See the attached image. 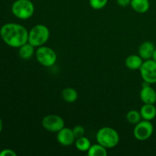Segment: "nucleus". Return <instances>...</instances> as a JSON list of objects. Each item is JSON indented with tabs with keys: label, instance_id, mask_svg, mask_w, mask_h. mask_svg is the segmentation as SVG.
Listing matches in <instances>:
<instances>
[{
	"label": "nucleus",
	"instance_id": "nucleus-1",
	"mask_svg": "<svg viewBox=\"0 0 156 156\" xmlns=\"http://www.w3.org/2000/svg\"><path fill=\"white\" fill-rule=\"evenodd\" d=\"M0 37L9 47L19 48L28 41V30L16 23H7L0 28Z\"/></svg>",
	"mask_w": 156,
	"mask_h": 156
},
{
	"label": "nucleus",
	"instance_id": "nucleus-2",
	"mask_svg": "<svg viewBox=\"0 0 156 156\" xmlns=\"http://www.w3.org/2000/svg\"><path fill=\"white\" fill-rule=\"evenodd\" d=\"M96 140L98 143L107 149H112L118 145L120 142V135L114 128L104 126L97 132Z\"/></svg>",
	"mask_w": 156,
	"mask_h": 156
},
{
	"label": "nucleus",
	"instance_id": "nucleus-3",
	"mask_svg": "<svg viewBox=\"0 0 156 156\" xmlns=\"http://www.w3.org/2000/svg\"><path fill=\"white\" fill-rule=\"evenodd\" d=\"M50 38V30L44 24H36L28 31V41L35 47L44 45Z\"/></svg>",
	"mask_w": 156,
	"mask_h": 156
},
{
	"label": "nucleus",
	"instance_id": "nucleus-4",
	"mask_svg": "<svg viewBox=\"0 0 156 156\" xmlns=\"http://www.w3.org/2000/svg\"><path fill=\"white\" fill-rule=\"evenodd\" d=\"M12 12L18 19H29L34 13V5L30 0H16L12 5Z\"/></svg>",
	"mask_w": 156,
	"mask_h": 156
},
{
	"label": "nucleus",
	"instance_id": "nucleus-5",
	"mask_svg": "<svg viewBox=\"0 0 156 156\" xmlns=\"http://www.w3.org/2000/svg\"><path fill=\"white\" fill-rule=\"evenodd\" d=\"M35 56L37 62L45 67L53 66L57 60L56 52L50 47L44 45L37 47L35 52Z\"/></svg>",
	"mask_w": 156,
	"mask_h": 156
},
{
	"label": "nucleus",
	"instance_id": "nucleus-6",
	"mask_svg": "<svg viewBox=\"0 0 156 156\" xmlns=\"http://www.w3.org/2000/svg\"><path fill=\"white\" fill-rule=\"evenodd\" d=\"M153 131L154 127L151 121L143 120L135 125L133 135L139 141H146L152 136Z\"/></svg>",
	"mask_w": 156,
	"mask_h": 156
},
{
	"label": "nucleus",
	"instance_id": "nucleus-7",
	"mask_svg": "<svg viewBox=\"0 0 156 156\" xmlns=\"http://www.w3.org/2000/svg\"><path fill=\"white\" fill-rule=\"evenodd\" d=\"M41 124L46 130L57 133L65 126V121L57 114H48L43 118Z\"/></svg>",
	"mask_w": 156,
	"mask_h": 156
},
{
	"label": "nucleus",
	"instance_id": "nucleus-8",
	"mask_svg": "<svg viewBox=\"0 0 156 156\" xmlns=\"http://www.w3.org/2000/svg\"><path fill=\"white\" fill-rule=\"evenodd\" d=\"M140 73L143 81L149 84L156 83V62L153 59L144 60L140 69Z\"/></svg>",
	"mask_w": 156,
	"mask_h": 156
},
{
	"label": "nucleus",
	"instance_id": "nucleus-9",
	"mask_svg": "<svg viewBox=\"0 0 156 156\" xmlns=\"http://www.w3.org/2000/svg\"><path fill=\"white\" fill-rule=\"evenodd\" d=\"M56 140L60 145L63 146H70L76 141V137L73 129L64 126L57 133Z\"/></svg>",
	"mask_w": 156,
	"mask_h": 156
},
{
	"label": "nucleus",
	"instance_id": "nucleus-10",
	"mask_svg": "<svg viewBox=\"0 0 156 156\" xmlns=\"http://www.w3.org/2000/svg\"><path fill=\"white\" fill-rule=\"evenodd\" d=\"M155 50V45L151 41H145L142 43L138 49V54L143 60L151 59Z\"/></svg>",
	"mask_w": 156,
	"mask_h": 156
},
{
	"label": "nucleus",
	"instance_id": "nucleus-11",
	"mask_svg": "<svg viewBox=\"0 0 156 156\" xmlns=\"http://www.w3.org/2000/svg\"><path fill=\"white\" fill-rule=\"evenodd\" d=\"M140 97L143 104H155L156 102V91L151 85L142 87Z\"/></svg>",
	"mask_w": 156,
	"mask_h": 156
},
{
	"label": "nucleus",
	"instance_id": "nucleus-12",
	"mask_svg": "<svg viewBox=\"0 0 156 156\" xmlns=\"http://www.w3.org/2000/svg\"><path fill=\"white\" fill-rule=\"evenodd\" d=\"M140 112L143 120L151 121L156 117V108L153 104H144Z\"/></svg>",
	"mask_w": 156,
	"mask_h": 156
},
{
	"label": "nucleus",
	"instance_id": "nucleus-13",
	"mask_svg": "<svg viewBox=\"0 0 156 156\" xmlns=\"http://www.w3.org/2000/svg\"><path fill=\"white\" fill-rule=\"evenodd\" d=\"M143 62V59L140 57V55H129L125 59V66L126 68L131 70H137L140 69L142 66Z\"/></svg>",
	"mask_w": 156,
	"mask_h": 156
},
{
	"label": "nucleus",
	"instance_id": "nucleus-14",
	"mask_svg": "<svg viewBox=\"0 0 156 156\" xmlns=\"http://www.w3.org/2000/svg\"><path fill=\"white\" fill-rule=\"evenodd\" d=\"M130 6L137 13L143 14L148 12L150 3L149 0H131Z\"/></svg>",
	"mask_w": 156,
	"mask_h": 156
},
{
	"label": "nucleus",
	"instance_id": "nucleus-15",
	"mask_svg": "<svg viewBox=\"0 0 156 156\" xmlns=\"http://www.w3.org/2000/svg\"><path fill=\"white\" fill-rule=\"evenodd\" d=\"M18 49H19L18 50L19 56L21 59H25V60L30 59L35 53V47H34L28 42L23 44Z\"/></svg>",
	"mask_w": 156,
	"mask_h": 156
},
{
	"label": "nucleus",
	"instance_id": "nucleus-16",
	"mask_svg": "<svg viewBox=\"0 0 156 156\" xmlns=\"http://www.w3.org/2000/svg\"><path fill=\"white\" fill-rule=\"evenodd\" d=\"M62 97L67 103H73L78 99L79 94L75 88L68 87V88H65L62 91Z\"/></svg>",
	"mask_w": 156,
	"mask_h": 156
},
{
	"label": "nucleus",
	"instance_id": "nucleus-17",
	"mask_svg": "<svg viewBox=\"0 0 156 156\" xmlns=\"http://www.w3.org/2000/svg\"><path fill=\"white\" fill-rule=\"evenodd\" d=\"M107 148L101 146L99 143L91 145V147L87 152L88 156H107L108 155V150Z\"/></svg>",
	"mask_w": 156,
	"mask_h": 156
},
{
	"label": "nucleus",
	"instance_id": "nucleus-18",
	"mask_svg": "<svg viewBox=\"0 0 156 156\" xmlns=\"http://www.w3.org/2000/svg\"><path fill=\"white\" fill-rule=\"evenodd\" d=\"M75 146H76L77 150H79V152H88L89 148L91 147V143L89 139L83 136L76 139V141H75Z\"/></svg>",
	"mask_w": 156,
	"mask_h": 156
},
{
	"label": "nucleus",
	"instance_id": "nucleus-19",
	"mask_svg": "<svg viewBox=\"0 0 156 156\" xmlns=\"http://www.w3.org/2000/svg\"><path fill=\"white\" fill-rule=\"evenodd\" d=\"M126 119L129 123L136 125L140 120H142V117L140 111H136V110H131L126 114Z\"/></svg>",
	"mask_w": 156,
	"mask_h": 156
},
{
	"label": "nucleus",
	"instance_id": "nucleus-20",
	"mask_svg": "<svg viewBox=\"0 0 156 156\" xmlns=\"http://www.w3.org/2000/svg\"><path fill=\"white\" fill-rule=\"evenodd\" d=\"M108 2V0H89L90 6L93 9L100 10L105 8Z\"/></svg>",
	"mask_w": 156,
	"mask_h": 156
},
{
	"label": "nucleus",
	"instance_id": "nucleus-21",
	"mask_svg": "<svg viewBox=\"0 0 156 156\" xmlns=\"http://www.w3.org/2000/svg\"><path fill=\"white\" fill-rule=\"evenodd\" d=\"M73 131L75 137H76V140L77 138H79V137L83 136L85 133V128L82 126H81V125H77V126H74V128L73 129Z\"/></svg>",
	"mask_w": 156,
	"mask_h": 156
},
{
	"label": "nucleus",
	"instance_id": "nucleus-22",
	"mask_svg": "<svg viewBox=\"0 0 156 156\" xmlns=\"http://www.w3.org/2000/svg\"><path fill=\"white\" fill-rule=\"evenodd\" d=\"M16 152L10 149H5L0 152V156H16Z\"/></svg>",
	"mask_w": 156,
	"mask_h": 156
},
{
	"label": "nucleus",
	"instance_id": "nucleus-23",
	"mask_svg": "<svg viewBox=\"0 0 156 156\" xmlns=\"http://www.w3.org/2000/svg\"><path fill=\"white\" fill-rule=\"evenodd\" d=\"M117 5L120 7H126L128 5H130L131 0H116Z\"/></svg>",
	"mask_w": 156,
	"mask_h": 156
},
{
	"label": "nucleus",
	"instance_id": "nucleus-24",
	"mask_svg": "<svg viewBox=\"0 0 156 156\" xmlns=\"http://www.w3.org/2000/svg\"><path fill=\"white\" fill-rule=\"evenodd\" d=\"M2 128H3V123H2V119L0 118V133H1L2 130Z\"/></svg>",
	"mask_w": 156,
	"mask_h": 156
},
{
	"label": "nucleus",
	"instance_id": "nucleus-25",
	"mask_svg": "<svg viewBox=\"0 0 156 156\" xmlns=\"http://www.w3.org/2000/svg\"><path fill=\"white\" fill-rule=\"evenodd\" d=\"M152 59H153L154 61H155L156 62V48H155V51H154V53H153V56H152Z\"/></svg>",
	"mask_w": 156,
	"mask_h": 156
}]
</instances>
